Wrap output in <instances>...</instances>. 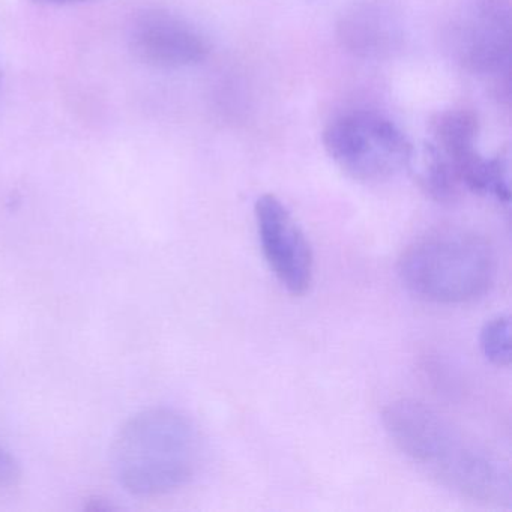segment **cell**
<instances>
[{"label": "cell", "instance_id": "4fadbf2b", "mask_svg": "<svg viewBox=\"0 0 512 512\" xmlns=\"http://www.w3.org/2000/svg\"><path fill=\"white\" fill-rule=\"evenodd\" d=\"M37 2L47 5H76L85 4V2H91V0H37Z\"/></svg>", "mask_w": 512, "mask_h": 512}, {"label": "cell", "instance_id": "7a4b0ae2", "mask_svg": "<svg viewBox=\"0 0 512 512\" xmlns=\"http://www.w3.org/2000/svg\"><path fill=\"white\" fill-rule=\"evenodd\" d=\"M200 461V439L190 419L152 407L128 419L113 439L110 463L119 484L139 497L163 496L187 485Z\"/></svg>", "mask_w": 512, "mask_h": 512}, {"label": "cell", "instance_id": "9c48e42d", "mask_svg": "<svg viewBox=\"0 0 512 512\" xmlns=\"http://www.w3.org/2000/svg\"><path fill=\"white\" fill-rule=\"evenodd\" d=\"M341 46L362 59L391 56L403 41V23L383 0H361L341 14L337 25Z\"/></svg>", "mask_w": 512, "mask_h": 512}, {"label": "cell", "instance_id": "52a82bcc", "mask_svg": "<svg viewBox=\"0 0 512 512\" xmlns=\"http://www.w3.org/2000/svg\"><path fill=\"white\" fill-rule=\"evenodd\" d=\"M263 256L281 286L302 296L313 283V253L301 227L274 194H263L254 208Z\"/></svg>", "mask_w": 512, "mask_h": 512}, {"label": "cell", "instance_id": "5b68a950", "mask_svg": "<svg viewBox=\"0 0 512 512\" xmlns=\"http://www.w3.org/2000/svg\"><path fill=\"white\" fill-rule=\"evenodd\" d=\"M433 145L457 172L464 190L491 196L508 205L511 200L509 158L506 154L484 157L478 151L479 119L472 110L449 109L430 122Z\"/></svg>", "mask_w": 512, "mask_h": 512}, {"label": "cell", "instance_id": "ba28073f", "mask_svg": "<svg viewBox=\"0 0 512 512\" xmlns=\"http://www.w3.org/2000/svg\"><path fill=\"white\" fill-rule=\"evenodd\" d=\"M131 46L137 58L160 68L202 64L209 43L196 26L169 11H146L134 23Z\"/></svg>", "mask_w": 512, "mask_h": 512}, {"label": "cell", "instance_id": "6da1fadb", "mask_svg": "<svg viewBox=\"0 0 512 512\" xmlns=\"http://www.w3.org/2000/svg\"><path fill=\"white\" fill-rule=\"evenodd\" d=\"M383 425L412 463L449 490L485 505L511 503L506 467L436 410L419 401L397 400L383 412Z\"/></svg>", "mask_w": 512, "mask_h": 512}, {"label": "cell", "instance_id": "30bf717a", "mask_svg": "<svg viewBox=\"0 0 512 512\" xmlns=\"http://www.w3.org/2000/svg\"><path fill=\"white\" fill-rule=\"evenodd\" d=\"M415 176L421 190L436 202H454L464 190L452 164L428 142L416 163Z\"/></svg>", "mask_w": 512, "mask_h": 512}, {"label": "cell", "instance_id": "8fae6325", "mask_svg": "<svg viewBox=\"0 0 512 512\" xmlns=\"http://www.w3.org/2000/svg\"><path fill=\"white\" fill-rule=\"evenodd\" d=\"M479 343L491 364L508 367L511 362V325L508 317H496L485 323Z\"/></svg>", "mask_w": 512, "mask_h": 512}, {"label": "cell", "instance_id": "8992f818", "mask_svg": "<svg viewBox=\"0 0 512 512\" xmlns=\"http://www.w3.org/2000/svg\"><path fill=\"white\" fill-rule=\"evenodd\" d=\"M452 47L470 73L509 80L511 0H467L452 28Z\"/></svg>", "mask_w": 512, "mask_h": 512}, {"label": "cell", "instance_id": "277c9868", "mask_svg": "<svg viewBox=\"0 0 512 512\" xmlns=\"http://www.w3.org/2000/svg\"><path fill=\"white\" fill-rule=\"evenodd\" d=\"M323 146L344 175L364 184L388 181L410 169L415 154L394 122L368 110L332 119L323 131Z\"/></svg>", "mask_w": 512, "mask_h": 512}, {"label": "cell", "instance_id": "7c38bea8", "mask_svg": "<svg viewBox=\"0 0 512 512\" xmlns=\"http://www.w3.org/2000/svg\"><path fill=\"white\" fill-rule=\"evenodd\" d=\"M22 478L19 461L4 445H0V487H13Z\"/></svg>", "mask_w": 512, "mask_h": 512}, {"label": "cell", "instance_id": "3957f363", "mask_svg": "<svg viewBox=\"0 0 512 512\" xmlns=\"http://www.w3.org/2000/svg\"><path fill=\"white\" fill-rule=\"evenodd\" d=\"M404 286L434 304H466L493 286L497 259L484 236L443 230L424 236L404 251L398 265Z\"/></svg>", "mask_w": 512, "mask_h": 512}]
</instances>
